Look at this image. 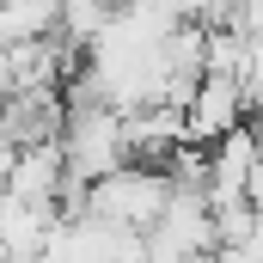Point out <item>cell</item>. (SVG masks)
Listing matches in <instances>:
<instances>
[{
  "instance_id": "cell-1",
  "label": "cell",
  "mask_w": 263,
  "mask_h": 263,
  "mask_svg": "<svg viewBox=\"0 0 263 263\" xmlns=\"http://www.w3.org/2000/svg\"><path fill=\"white\" fill-rule=\"evenodd\" d=\"M178 117H184V141L208 147L220 129H233V123H245V117H251V92H245L227 67H202L196 86H190V92H184V104H178Z\"/></svg>"
},
{
  "instance_id": "cell-2",
  "label": "cell",
  "mask_w": 263,
  "mask_h": 263,
  "mask_svg": "<svg viewBox=\"0 0 263 263\" xmlns=\"http://www.w3.org/2000/svg\"><path fill=\"white\" fill-rule=\"evenodd\" d=\"M62 25V0H0V49L49 37Z\"/></svg>"
}]
</instances>
